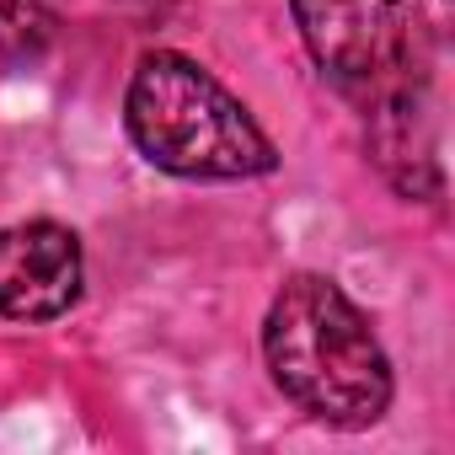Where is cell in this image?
I'll return each instance as SVG.
<instances>
[{"label": "cell", "instance_id": "6", "mask_svg": "<svg viewBox=\"0 0 455 455\" xmlns=\"http://www.w3.org/2000/svg\"><path fill=\"white\" fill-rule=\"evenodd\" d=\"M54 44V6L49 0H0V60L33 65Z\"/></svg>", "mask_w": 455, "mask_h": 455}, {"label": "cell", "instance_id": "1", "mask_svg": "<svg viewBox=\"0 0 455 455\" xmlns=\"http://www.w3.org/2000/svg\"><path fill=\"white\" fill-rule=\"evenodd\" d=\"M268 380L306 418L359 434L391 412L396 375L348 290L327 274H290L263 316Z\"/></svg>", "mask_w": 455, "mask_h": 455}, {"label": "cell", "instance_id": "5", "mask_svg": "<svg viewBox=\"0 0 455 455\" xmlns=\"http://www.w3.org/2000/svg\"><path fill=\"white\" fill-rule=\"evenodd\" d=\"M364 150L370 166L402 193L407 204H439L444 198V118L439 92L412 86L386 102L364 108Z\"/></svg>", "mask_w": 455, "mask_h": 455}, {"label": "cell", "instance_id": "4", "mask_svg": "<svg viewBox=\"0 0 455 455\" xmlns=\"http://www.w3.org/2000/svg\"><path fill=\"white\" fill-rule=\"evenodd\" d=\"M86 290L81 236L60 220H17L0 231V316L6 322H60Z\"/></svg>", "mask_w": 455, "mask_h": 455}, {"label": "cell", "instance_id": "3", "mask_svg": "<svg viewBox=\"0 0 455 455\" xmlns=\"http://www.w3.org/2000/svg\"><path fill=\"white\" fill-rule=\"evenodd\" d=\"M306 54L364 113L412 86H434L439 44L423 0H290Z\"/></svg>", "mask_w": 455, "mask_h": 455}, {"label": "cell", "instance_id": "2", "mask_svg": "<svg viewBox=\"0 0 455 455\" xmlns=\"http://www.w3.org/2000/svg\"><path fill=\"white\" fill-rule=\"evenodd\" d=\"M124 129L156 172L182 182H247L279 166V150L247 102L177 49H150L134 65Z\"/></svg>", "mask_w": 455, "mask_h": 455}]
</instances>
